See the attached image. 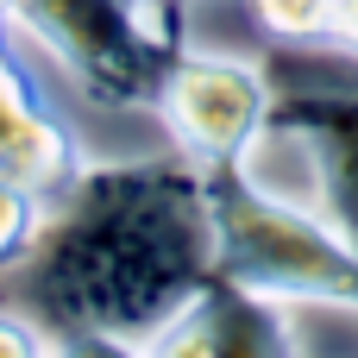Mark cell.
Here are the masks:
<instances>
[{
    "instance_id": "8fae6325",
    "label": "cell",
    "mask_w": 358,
    "mask_h": 358,
    "mask_svg": "<svg viewBox=\"0 0 358 358\" xmlns=\"http://www.w3.org/2000/svg\"><path fill=\"white\" fill-rule=\"evenodd\" d=\"M334 50L358 57V0H340V25H334Z\"/></svg>"
},
{
    "instance_id": "6da1fadb",
    "label": "cell",
    "mask_w": 358,
    "mask_h": 358,
    "mask_svg": "<svg viewBox=\"0 0 358 358\" xmlns=\"http://www.w3.org/2000/svg\"><path fill=\"white\" fill-rule=\"evenodd\" d=\"M208 170L176 157L82 164L44 208L31 252L0 271V302L38 315L63 352H151L214 283Z\"/></svg>"
},
{
    "instance_id": "30bf717a",
    "label": "cell",
    "mask_w": 358,
    "mask_h": 358,
    "mask_svg": "<svg viewBox=\"0 0 358 358\" xmlns=\"http://www.w3.org/2000/svg\"><path fill=\"white\" fill-rule=\"evenodd\" d=\"M50 352H63V340L19 302H0V358H50Z\"/></svg>"
},
{
    "instance_id": "8992f818",
    "label": "cell",
    "mask_w": 358,
    "mask_h": 358,
    "mask_svg": "<svg viewBox=\"0 0 358 358\" xmlns=\"http://www.w3.org/2000/svg\"><path fill=\"white\" fill-rule=\"evenodd\" d=\"M271 138L302 151L315 208L358 239V88H277Z\"/></svg>"
},
{
    "instance_id": "3957f363",
    "label": "cell",
    "mask_w": 358,
    "mask_h": 358,
    "mask_svg": "<svg viewBox=\"0 0 358 358\" xmlns=\"http://www.w3.org/2000/svg\"><path fill=\"white\" fill-rule=\"evenodd\" d=\"M6 25L25 31L94 107L157 113L189 44L182 0H0Z\"/></svg>"
},
{
    "instance_id": "ba28073f",
    "label": "cell",
    "mask_w": 358,
    "mask_h": 358,
    "mask_svg": "<svg viewBox=\"0 0 358 358\" xmlns=\"http://www.w3.org/2000/svg\"><path fill=\"white\" fill-rule=\"evenodd\" d=\"M44 208H50L44 189H31L25 176L0 170V271H13V264L31 252V239H38V227H44Z\"/></svg>"
},
{
    "instance_id": "5b68a950",
    "label": "cell",
    "mask_w": 358,
    "mask_h": 358,
    "mask_svg": "<svg viewBox=\"0 0 358 358\" xmlns=\"http://www.w3.org/2000/svg\"><path fill=\"white\" fill-rule=\"evenodd\" d=\"M302 352L296 334V302H277L227 271L157 334L151 358H289Z\"/></svg>"
},
{
    "instance_id": "52a82bcc",
    "label": "cell",
    "mask_w": 358,
    "mask_h": 358,
    "mask_svg": "<svg viewBox=\"0 0 358 358\" xmlns=\"http://www.w3.org/2000/svg\"><path fill=\"white\" fill-rule=\"evenodd\" d=\"M88 164L76 126L38 94V82L25 76V63L6 44V13H0V170L25 176L31 189L57 195L76 170Z\"/></svg>"
},
{
    "instance_id": "9c48e42d",
    "label": "cell",
    "mask_w": 358,
    "mask_h": 358,
    "mask_svg": "<svg viewBox=\"0 0 358 358\" xmlns=\"http://www.w3.org/2000/svg\"><path fill=\"white\" fill-rule=\"evenodd\" d=\"M252 19L283 44H334L340 0H245Z\"/></svg>"
},
{
    "instance_id": "277c9868",
    "label": "cell",
    "mask_w": 358,
    "mask_h": 358,
    "mask_svg": "<svg viewBox=\"0 0 358 358\" xmlns=\"http://www.w3.org/2000/svg\"><path fill=\"white\" fill-rule=\"evenodd\" d=\"M271 107H277V88L258 63L189 50L157 101V120L189 164L220 170V164H252V151L271 138Z\"/></svg>"
},
{
    "instance_id": "7a4b0ae2",
    "label": "cell",
    "mask_w": 358,
    "mask_h": 358,
    "mask_svg": "<svg viewBox=\"0 0 358 358\" xmlns=\"http://www.w3.org/2000/svg\"><path fill=\"white\" fill-rule=\"evenodd\" d=\"M208 201H214V252L227 277L296 308L358 315V239L340 233L315 201L277 195L252 164L208 170Z\"/></svg>"
}]
</instances>
